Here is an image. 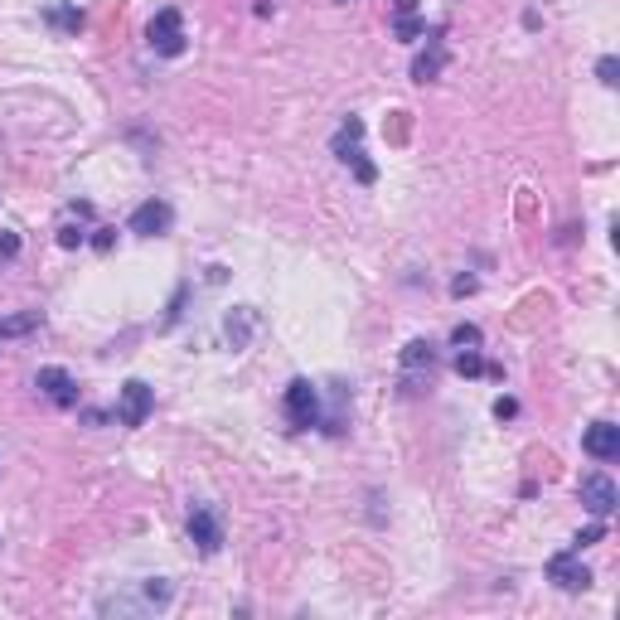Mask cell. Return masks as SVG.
Here are the masks:
<instances>
[{"label":"cell","mask_w":620,"mask_h":620,"mask_svg":"<svg viewBox=\"0 0 620 620\" xmlns=\"http://www.w3.org/2000/svg\"><path fill=\"white\" fill-rule=\"evenodd\" d=\"M30 330H39V310H25V315L0 320V340H20V335H30Z\"/></svg>","instance_id":"cell-13"},{"label":"cell","mask_w":620,"mask_h":620,"mask_svg":"<svg viewBox=\"0 0 620 620\" xmlns=\"http://www.w3.org/2000/svg\"><path fill=\"white\" fill-rule=\"evenodd\" d=\"M393 34H398L403 44H417V39L427 34V20H417V15H398V25H393Z\"/></svg>","instance_id":"cell-15"},{"label":"cell","mask_w":620,"mask_h":620,"mask_svg":"<svg viewBox=\"0 0 620 620\" xmlns=\"http://www.w3.org/2000/svg\"><path fill=\"white\" fill-rule=\"evenodd\" d=\"M582 451L591 461H616L620 456V427L616 422H591L587 436H582Z\"/></svg>","instance_id":"cell-9"},{"label":"cell","mask_w":620,"mask_h":620,"mask_svg":"<svg viewBox=\"0 0 620 620\" xmlns=\"http://www.w3.org/2000/svg\"><path fill=\"white\" fill-rule=\"evenodd\" d=\"M451 344H456V349H480V325H456V330H451Z\"/></svg>","instance_id":"cell-17"},{"label":"cell","mask_w":620,"mask_h":620,"mask_svg":"<svg viewBox=\"0 0 620 620\" xmlns=\"http://www.w3.org/2000/svg\"><path fill=\"white\" fill-rule=\"evenodd\" d=\"M485 369H490V364L480 359V349H461V354H456V373H461V378H475V373H485Z\"/></svg>","instance_id":"cell-16"},{"label":"cell","mask_w":620,"mask_h":620,"mask_svg":"<svg viewBox=\"0 0 620 620\" xmlns=\"http://www.w3.org/2000/svg\"><path fill=\"white\" fill-rule=\"evenodd\" d=\"M432 359H436V344L432 340H412L403 349V369H432Z\"/></svg>","instance_id":"cell-14"},{"label":"cell","mask_w":620,"mask_h":620,"mask_svg":"<svg viewBox=\"0 0 620 620\" xmlns=\"http://www.w3.org/2000/svg\"><path fill=\"white\" fill-rule=\"evenodd\" d=\"M393 10L398 15H417V0H393Z\"/></svg>","instance_id":"cell-25"},{"label":"cell","mask_w":620,"mask_h":620,"mask_svg":"<svg viewBox=\"0 0 620 620\" xmlns=\"http://www.w3.org/2000/svg\"><path fill=\"white\" fill-rule=\"evenodd\" d=\"M286 417H291L296 432L320 427V393H315L310 378H291V383H286Z\"/></svg>","instance_id":"cell-2"},{"label":"cell","mask_w":620,"mask_h":620,"mask_svg":"<svg viewBox=\"0 0 620 620\" xmlns=\"http://www.w3.org/2000/svg\"><path fill=\"white\" fill-rule=\"evenodd\" d=\"M20 252V233H0V257H15Z\"/></svg>","instance_id":"cell-22"},{"label":"cell","mask_w":620,"mask_h":620,"mask_svg":"<svg viewBox=\"0 0 620 620\" xmlns=\"http://www.w3.org/2000/svg\"><path fill=\"white\" fill-rule=\"evenodd\" d=\"M39 393L49 398L54 407H78V383H73V373L68 369H39Z\"/></svg>","instance_id":"cell-8"},{"label":"cell","mask_w":620,"mask_h":620,"mask_svg":"<svg viewBox=\"0 0 620 620\" xmlns=\"http://www.w3.org/2000/svg\"><path fill=\"white\" fill-rule=\"evenodd\" d=\"M601 538H606V519H596V524H591V528H582V533L572 538V553H582L587 543H601Z\"/></svg>","instance_id":"cell-18"},{"label":"cell","mask_w":620,"mask_h":620,"mask_svg":"<svg viewBox=\"0 0 620 620\" xmlns=\"http://www.w3.org/2000/svg\"><path fill=\"white\" fill-rule=\"evenodd\" d=\"M616 73H620V63H616V54H606V59L596 63V78H601V83H606V88H616V83H620Z\"/></svg>","instance_id":"cell-19"},{"label":"cell","mask_w":620,"mask_h":620,"mask_svg":"<svg viewBox=\"0 0 620 620\" xmlns=\"http://www.w3.org/2000/svg\"><path fill=\"white\" fill-rule=\"evenodd\" d=\"M451 291H456V296H470V291H475V277H456L451 281Z\"/></svg>","instance_id":"cell-24"},{"label":"cell","mask_w":620,"mask_h":620,"mask_svg":"<svg viewBox=\"0 0 620 620\" xmlns=\"http://www.w3.org/2000/svg\"><path fill=\"white\" fill-rule=\"evenodd\" d=\"M146 44H151L160 59H180V54H185V15H180L175 5L155 10L151 25H146Z\"/></svg>","instance_id":"cell-1"},{"label":"cell","mask_w":620,"mask_h":620,"mask_svg":"<svg viewBox=\"0 0 620 620\" xmlns=\"http://www.w3.org/2000/svg\"><path fill=\"white\" fill-rule=\"evenodd\" d=\"M151 407H155V388H151V383H141V378H126V383H122V398H117V422H122V427H146Z\"/></svg>","instance_id":"cell-3"},{"label":"cell","mask_w":620,"mask_h":620,"mask_svg":"<svg viewBox=\"0 0 620 620\" xmlns=\"http://www.w3.org/2000/svg\"><path fill=\"white\" fill-rule=\"evenodd\" d=\"M359 136H364V122H359V117H349V122L340 126V136H335V155H340L344 165H354L359 185H373V180H378V170L364 160V151H359Z\"/></svg>","instance_id":"cell-4"},{"label":"cell","mask_w":620,"mask_h":620,"mask_svg":"<svg viewBox=\"0 0 620 620\" xmlns=\"http://www.w3.org/2000/svg\"><path fill=\"white\" fill-rule=\"evenodd\" d=\"M170 223H175V209L165 204V199H146V204H136V214H131V233H141V238H160V233H170Z\"/></svg>","instance_id":"cell-7"},{"label":"cell","mask_w":620,"mask_h":620,"mask_svg":"<svg viewBox=\"0 0 620 620\" xmlns=\"http://www.w3.org/2000/svg\"><path fill=\"white\" fill-rule=\"evenodd\" d=\"M548 577L558 582L562 591H587L591 587V572L577 562V553L567 548V553H558V558H548Z\"/></svg>","instance_id":"cell-10"},{"label":"cell","mask_w":620,"mask_h":620,"mask_svg":"<svg viewBox=\"0 0 620 620\" xmlns=\"http://www.w3.org/2000/svg\"><path fill=\"white\" fill-rule=\"evenodd\" d=\"M44 20H49L54 30H63V34L83 30V10H73V5H49V10H44Z\"/></svg>","instance_id":"cell-12"},{"label":"cell","mask_w":620,"mask_h":620,"mask_svg":"<svg viewBox=\"0 0 620 620\" xmlns=\"http://www.w3.org/2000/svg\"><path fill=\"white\" fill-rule=\"evenodd\" d=\"M189 543H194L204 558H214L218 548H223V524H218V514L209 504H194V509H189Z\"/></svg>","instance_id":"cell-6"},{"label":"cell","mask_w":620,"mask_h":620,"mask_svg":"<svg viewBox=\"0 0 620 620\" xmlns=\"http://www.w3.org/2000/svg\"><path fill=\"white\" fill-rule=\"evenodd\" d=\"M112 243H117V228H97V233H93V248L97 252H112Z\"/></svg>","instance_id":"cell-21"},{"label":"cell","mask_w":620,"mask_h":620,"mask_svg":"<svg viewBox=\"0 0 620 620\" xmlns=\"http://www.w3.org/2000/svg\"><path fill=\"white\" fill-rule=\"evenodd\" d=\"M441 68H446V44H441V30H432L427 34V49L412 59V78H417V83H432Z\"/></svg>","instance_id":"cell-11"},{"label":"cell","mask_w":620,"mask_h":620,"mask_svg":"<svg viewBox=\"0 0 620 620\" xmlns=\"http://www.w3.org/2000/svg\"><path fill=\"white\" fill-rule=\"evenodd\" d=\"M577 495H582V504H587V514H596V519H606V514H611V509L620 504L616 480H611L606 470H591V475H582Z\"/></svg>","instance_id":"cell-5"},{"label":"cell","mask_w":620,"mask_h":620,"mask_svg":"<svg viewBox=\"0 0 620 620\" xmlns=\"http://www.w3.org/2000/svg\"><path fill=\"white\" fill-rule=\"evenodd\" d=\"M83 238H88V233H83V228H73V223H68V228H59V248H78Z\"/></svg>","instance_id":"cell-20"},{"label":"cell","mask_w":620,"mask_h":620,"mask_svg":"<svg viewBox=\"0 0 620 620\" xmlns=\"http://www.w3.org/2000/svg\"><path fill=\"white\" fill-rule=\"evenodd\" d=\"M514 412H519V403H514V398H499V403H495V417H499V422H504V417H514Z\"/></svg>","instance_id":"cell-23"},{"label":"cell","mask_w":620,"mask_h":620,"mask_svg":"<svg viewBox=\"0 0 620 620\" xmlns=\"http://www.w3.org/2000/svg\"><path fill=\"white\" fill-rule=\"evenodd\" d=\"M340 5H354V0H340Z\"/></svg>","instance_id":"cell-26"}]
</instances>
